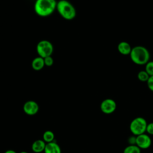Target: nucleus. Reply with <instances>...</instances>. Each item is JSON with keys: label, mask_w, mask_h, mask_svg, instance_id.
<instances>
[{"label": "nucleus", "mask_w": 153, "mask_h": 153, "mask_svg": "<svg viewBox=\"0 0 153 153\" xmlns=\"http://www.w3.org/2000/svg\"><path fill=\"white\" fill-rule=\"evenodd\" d=\"M56 0H36L34 4L35 13L42 17L51 15L56 10Z\"/></svg>", "instance_id": "f257e3e1"}, {"label": "nucleus", "mask_w": 153, "mask_h": 153, "mask_svg": "<svg viewBox=\"0 0 153 153\" xmlns=\"http://www.w3.org/2000/svg\"><path fill=\"white\" fill-rule=\"evenodd\" d=\"M131 60L137 65H145L150 59L148 50L142 45H136L132 48L130 54Z\"/></svg>", "instance_id": "f03ea898"}, {"label": "nucleus", "mask_w": 153, "mask_h": 153, "mask_svg": "<svg viewBox=\"0 0 153 153\" xmlns=\"http://www.w3.org/2000/svg\"><path fill=\"white\" fill-rule=\"evenodd\" d=\"M56 10L62 18L67 20H73L76 15L75 7L68 0L57 1Z\"/></svg>", "instance_id": "7ed1b4c3"}, {"label": "nucleus", "mask_w": 153, "mask_h": 153, "mask_svg": "<svg viewBox=\"0 0 153 153\" xmlns=\"http://www.w3.org/2000/svg\"><path fill=\"white\" fill-rule=\"evenodd\" d=\"M147 122L143 117H136L130 123V130L135 136H138L145 133L146 129Z\"/></svg>", "instance_id": "20e7f679"}, {"label": "nucleus", "mask_w": 153, "mask_h": 153, "mask_svg": "<svg viewBox=\"0 0 153 153\" xmlns=\"http://www.w3.org/2000/svg\"><path fill=\"white\" fill-rule=\"evenodd\" d=\"M36 50L39 56L45 58L47 56H51L54 50V47L50 41L43 39L38 42Z\"/></svg>", "instance_id": "39448f33"}, {"label": "nucleus", "mask_w": 153, "mask_h": 153, "mask_svg": "<svg viewBox=\"0 0 153 153\" xmlns=\"http://www.w3.org/2000/svg\"><path fill=\"white\" fill-rule=\"evenodd\" d=\"M100 110L106 114L113 113L117 108V103L115 101L112 99L108 98L104 99L100 103Z\"/></svg>", "instance_id": "423d86ee"}, {"label": "nucleus", "mask_w": 153, "mask_h": 153, "mask_svg": "<svg viewBox=\"0 0 153 153\" xmlns=\"http://www.w3.org/2000/svg\"><path fill=\"white\" fill-rule=\"evenodd\" d=\"M23 109L26 115L30 116L35 115L39 111V105L34 100H27L24 103Z\"/></svg>", "instance_id": "0eeeda50"}, {"label": "nucleus", "mask_w": 153, "mask_h": 153, "mask_svg": "<svg viewBox=\"0 0 153 153\" xmlns=\"http://www.w3.org/2000/svg\"><path fill=\"white\" fill-rule=\"evenodd\" d=\"M136 145L140 149H147L151 145V139L146 134H142L136 137Z\"/></svg>", "instance_id": "6e6552de"}, {"label": "nucleus", "mask_w": 153, "mask_h": 153, "mask_svg": "<svg viewBox=\"0 0 153 153\" xmlns=\"http://www.w3.org/2000/svg\"><path fill=\"white\" fill-rule=\"evenodd\" d=\"M131 47L130 44L126 41H121L117 45L118 51L123 55H130L131 51Z\"/></svg>", "instance_id": "1a4fd4ad"}, {"label": "nucleus", "mask_w": 153, "mask_h": 153, "mask_svg": "<svg viewBox=\"0 0 153 153\" xmlns=\"http://www.w3.org/2000/svg\"><path fill=\"white\" fill-rule=\"evenodd\" d=\"M44 153H62L61 148L58 143L53 141L46 143Z\"/></svg>", "instance_id": "9d476101"}, {"label": "nucleus", "mask_w": 153, "mask_h": 153, "mask_svg": "<svg viewBox=\"0 0 153 153\" xmlns=\"http://www.w3.org/2000/svg\"><path fill=\"white\" fill-rule=\"evenodd\" d=\"M45 145L46 143L42 139H37L32 143L31 149L35 153H40L44 151Z\"/></svg>", "instance_id": "9b49d317"}, {"label": "nucleus", "mask_w": 153, "mask_h": 153, "mask_svg": "<svg viewBox=\"0 0 153 153\" xmlns=\"http://www.w3.org/2000/svg\"><path fill=\"white\" fill-rule=\"evenodd\" d=\"M31 66L32 69L34 71H41L45 66L44 58L39 56L35 57L32 61Z\"/></svg>", "instance_id": "f8f14e48"}, {"label": "nucleus", "mask_w": 153, "mask_h": 153, "mask_svg": "<svg viewBox=\"0 0 153 153\" xmlns=\"http://www.w3.org/2000/svg\"><path fill=\"white\" fill-rule=\"evenodd\" d=\"M55 138L54 133L51 130H46L42 134V140L46 143L53 142Z\"/></svg>", "instance_id": "ddd939ff"}, {"label": "nucleus", "mask_w": 153, "mask_h": 153, "mask_svg": "<svg viewBox=\"0 0 153 153\" xmlns=\"http://www.w3.org/2000/svg\"><path fill=\"white\" fill-rule=\"evenodd\" d=\"M123 153H140V149L136 145H130L124 148Z\"/></svg>", "instance_id": "4468645a"}, {"label": "nucleus", "mask_w": 153, "mask_h": 153, "mask_svg": "<svg viewBox=\"0 0 153 153\" xmlns=\"http://www.w3.org/2000/svg\"><path fill=\"white\" fill-rule=\"evenodd\" d=\"M149 75L148 74V73L145 71H140L138 72L137 75V77L138 79L142 82H146L149 78Z\"/></svg>", "instance_id": "2eb2a0df"}, {"label": "nucleus", "mask_w": 153, "mask_h": 153, "mask_svg": "<svg viewBox=\"0 0 153 153\" xmlns=\"http://www.w3.org/2000/svg\"><path fill=\"white\" fill-rule=\"evenodd\" d=\"M145 71L149 76H153V61H149L145 65Z\"/></svg>", "instance_id": "dca6fc26"}, {"label": "nucleus", "mask_w": 153, "mask_h": 153, "mask_svg": "<svg viewBox=\"0 0 153 153\" xmlns=\"http://www.w3.org/2000/svg\"><path fill=\"white\" fill-rule=\"evenodd\" d=\"M44 63H45V66L50 67L54 63V60H53V58L51 57V56H47V57L44 58Z\"/></svg>", "instance_id": "f3484780"}, {"label": "nucleus", "mask_w": 153, "mask_h": 153, "mask_svg": "<svg viewBox=\"0 0 153 153\" xmlns=\"http://www.w3.org/2000/svg\"><path fill=\"white\" fill-rule=\"evenodd\" d=\"M146 83H147V86L148 88L151 91H153V76H149L148 81H146Z\"/></svg>", "instance_id": "a211bd4d"}, {"label": "nucleus", "mask_w": 153, "mask_h": 153, "mask_svg": "<svg viewBox=\"0 0 153 153\" xmlns=\"http://www.w3.org/2000/svg\"><path fill=\"white\" fill-rule=\"evenodd\" d=\"M146 131L148 134L151 135H153V123H150L147 124Z\"/></svg>", "instance_id": "6ab92c4d"}, {"label": "nucleus", "mask_w": 153, "mask_h": 153, "mask_svg": "<svg viewBox=\"0 0 153 153\" xmlns=\"http://www.w3.org/2000/svg\"><path fill=\"white\" fill-rule=\"evenodd\" d=\"M128 142L130 145H136V137L131 136L130 138H128Z\"/></svg>", "instance_id": "aec40b11"}, {"label": "nucleus", "mask_w": 153, "mask_h": 153, "mask_svg": "<svg viewBox=\"0 0 153 153\" xmlns=\"http://www.w3.org/2000/svg\"><path fill=\"white\" fill-rule=\"evenodd\" d=\"M4 153H17V152L13 149H8L6 151H5Z\"/></svg>", "instance_id": "412c9836"}, {"label": "nucleus", "mask_w": 153, "mask_h": 153, "mask_svg": "<svg viewBox=\"0 0 153 153\" xmlns=\"http://www.w3.org/2000/svg\"><path fill=\"white\" fill-rule=\"evenodd\" d=\"M20 153H29V152H26V151H21Z\"/></svg>", "instance_id": "4be33fe9"}]
</instances>
